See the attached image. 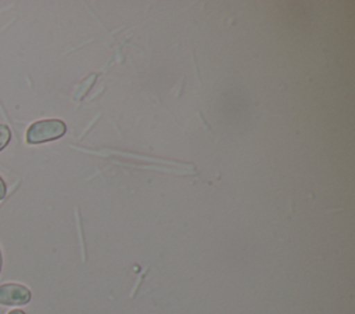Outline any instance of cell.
Returning a JSON list of instances; mask_svg holds the SVG:
<instances>
[{
	"mask_svg": "<svg viewBox=\"0 0 355 314\" xmlns=\"http://www.w3.org/2000/svg\"><path fill=\"white\" fill-rule=\"evenodd\" d=\"M8 314H25L22 310H18V308H15V310H11Z\"/></svg>",
	"mask_w": 355,
	"mask_h": 314,
	"instance_id": "cell-5",
	"label": "cell"
},
{
	"mask_svg": "<svg viewBox=\"0 0 355 314\" xmlns=\"http://www.w3.org/2000/svg\"><path fill=\"white\" fill-rule=\"evenodd\" d=\"M11 131L7 124H0V151L10 142Z\"/></svg>",
	"mask_w": 355,
	"mask_h": 314,
	"instance_id": "cell-3",
	"label": "cell"
},
{
	"mask_svg": "<svg viewBox=\"0 0 355 314\" xmlns=\"http://www.w3.org/2000/svg\"><path fill=\"white\" fill-rule=\"evenodd\" d=\"M1 263H3V259H1V252H0V270H1Z\"/></svg>",
	"mask_w": 355,
	"mask_h": 314,
	"instance_id": "cell-6",
	"label": "cell"
},
{
	"mask_svg": "<svg viewBox=\"0 0 355 314\" xmlns=\"http://www.w3.org/2000/svg\"><path fill=\"white\" fill-rule=\"evenodd\" d=\"M67 131V126L60 119H44L32 123L26 130V142L40 144L60 138Z\"/></svg>",
	"mask_w": 355,
	"mask_h": 314,
	"instance_id": "cell-1",
	"label": "cell"
},
{
	"mask_svg": "<svg viewBox=\"0 0 355 314\" xmlns=\"http://www.w3.org/2000/svg\"><path fill=\"white\" fill-rule=\"evenodd\" d=\"M6 192H7V187H6V183L3 181V178L0 177V201L6 196Z\"/></svg>",
	"mask_w": 355,
	"mask_h": 314,
	"instance_id": "cell-4",
	"label": "cell"
},
{
	"mask_svg": "<svg viewBox=\"0 0 355 314\" xmlns=\"http://www.w3.org/2000/svg\"><path fill=\"white\" fill-rule=\"evenodd\" d=\"M31 300V290L21 284L0 285V304L22 306Z\"/></svg>",
	"mask_w": 355,
	"mask_h": 314,
	"instance_id": "cell-2",
	"label": "cell"
}]
</instances>
